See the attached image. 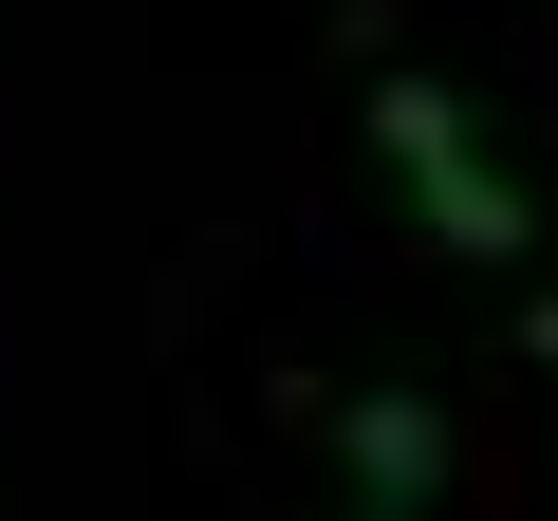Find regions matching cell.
I'll return each instance as SVG.
<instances>
[{"instance_id": "cell-1", "label": "cell", "mask_w": 558, "mask_h": 521, "mask_svg": "<svg viewBox=\"0 0 558 521\" xmlns=\"http://www.w3.org/2000/svg\"><path fill=\"white\" fill-rule=\"evenodd\" d=\"M373 149H391V186L428 205V242H447V260H484V280H502V260H539V205H521V168L465 131V94H447V75H373Z\"/></svg>"}, {"instance_id": "cell-2", "label": "cell", "mask_w": 558, "mask_h": 521, "mask_svg": "<svg viewBox=\"0 0 558 521\" xmlns=\"http://www.w3.org/2000/svg\"><path fill=\"white\" fill-rule=\"evenodd\" d=\"M336 502L354 521H428L447 502V391H336Z\"/></svg>"}, {"instance_id": "cell-3", "label": "cell", "mask_w": 558, "mask_h": 521, "mask_svg": "<svg viewBox=\"0 0 558 521\" xmlns=\"http://www.w3.org/2000/svg\"><path fill=\"white\" fill-rule=\"evenodd\" d=\"M521 336H539V354H558V299H521Z\"/></svg>"}]
</instances>
